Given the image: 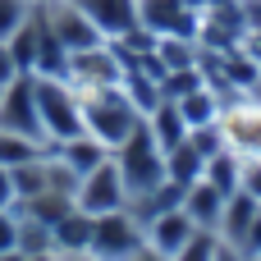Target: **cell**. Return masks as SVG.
I'll return each mask as SVG.
<instances>
[{"instance_id":"cell-1","label":"cell","mask_w":261,"mask_h":261,"mask_svg":"<svg viewBox=\"0 0 261 261\" xmlns=\"http://www.w3.org/2000/svg\"><path fill=\"white\" fill-rule=\"evenodd\" d=\"M78 96H83V133H92L106 151H115L142 124V110L128 101L124 87H96V92H78Z\"/></svg>"},{"instance_id":"cell-2","label":"cell","mask_w":261,"mask_h":261,"mask_svg":"<svg viewBox=\"0 0 261 261\" xmlns=\"http://www.w3.org/2000/svg\"><path fill=\"white\" fill-rule=\"evenodd\" d=\"M115 156V165H119V174H124V188H128V202L133 197H142V193H156L161 184H165V151L156 147V138H151V128H147V119L110 151Z\"/></svg>"},{"instance_id":"cell-3","label":"cell","mask_w":261,"mask_h":261,"mask_svg":"<svg viewBox=\"0 0 261 261\" xmlns=\"http://www.w3.org/2000/svg\"><path fill=\"white\" fill-rule=\"evenodd\" d=\"M32 92H37V115H41V133L46 142H64L83 133V96L69 78H41L32 73Z\"/></svg>"},{"instance_id":"cell-4","label":"cell","mask_w":261,"mask_h":261,"mask_svg":"<svg viewBox=\"0 0 261 261\" xmlns=\"http://www.w3.org/2000/svg\"><path fill=\"white\" fill-rule=\"evenodd\" d=\"M138 248H147V234H142V220L128 206L92 216V243H87V252L96 261H128Z\"/></svg>"},{"instance_id":"cell-5","label":"cell","mask_w":261,"mask_h":261,"mask_svg":"<svg viewBox=\"0 0 261 261\" xmlns=\"http://www.w3.org/2000/svg\"><path fill=\"white\" fill-rule=\"evenodd\" d=\"M220 138H225V147L239 156V161H257L261 156V106L252 96H243V92H234V101H225L220 106Z\"/></svg>"},{"instance_id":"cell-6","label":"cell","mask_w":261,"mask_h":261,"mask_svg":"<svg viewBox=\"0 0 261 261\" xmlns=\"http://www.w3.org/2000/svg\"><path fill=\"white\" fill-rule=\"evenodd\" d=\"M73 206H78V211H87V216H106V211H124V206H128V188H124V174H119L115 156H110V161H101L92 174H83V179H78Z\"/></svg>"},{"instance_id":"cell-7","label":"cell","mask_w":261,"mask_h":261,"mask_svg":"<svg viewBox=\"0 0 261 261\" xmlns=\"http://www.w3.org/2000/svg\"><path fill=\"white\" fill-rule=\"evenodd\" d=\"M0 133H18V138L46 142V133H41V115H37L32 73H18L14 83L0 87Z\"/></svg>"},{"instance_id":"cell-8","label":"cell","mask_w":261,"mask_h":261,"mask_svg":"<svg viewBox=\"0 0 261 261\" xmlns=\"http://www.w3.org/2000/svg\"><path fill=\"white\" fill-rule=\"evenodd\" d=\"M138 28H147L151 37H193L197 9L188 0H138Z\"/></svg>"},{"instance_id":"cell-9","label":"cell","mask_w":261,"mask_h":261,"mask_svg":"<svg viewBox=\"0 0 261 261\" xmlns=\"http://www.w3.org/2000/svg\"><path fill=\"white\" fill-rule=\"evenodd\" d=\"M142 234H147V248L151 252H161V257H174L193 234H197V225L184 216V206H170V211H161V216H151L147 225H142Z\"/></svg>"},{"instance_id":"cell-10","label":"cell","mask_w":261,"mask_h":261,"mask_svg":"<svg viewBox=\"0 0 261 261\" xmlns=\"http://www.w3.org/2000/svg\"><path fill=\"white\" fill-rule=\"evenodd\" d=\"M73 5L101 28L106 41H115V37L138 28V0H73Z\"/></svg>"},{"instance_id":"cell-11","label":"cell","mask_w":261,"mask_h":261,"mask_svg":"<svg viewBox=\"0 0 261 261\" xmlns=\"http://www.w3.org/2000/svg\"><path fill=\"white\" fill-rule=\"evenodd\" d=\"M179 206H184V216H188L197 229H211V234H216V229H220V211H225V193L211 188L206 179H197V184L184 188V202H179Z\"/></svg>"},{"instance_id":"cell-12","label":"cell","mask_w":261,"mask_h":261,"mask_svg":"<svg viewBox=\"0 0 261 261\" xmlns=\"http://www.w3.org/2000/svg\"><path fill=\"white\" fill-rule=\"evenodd\" d=\"M261 211L257 197H248L243 188L239 193H229L225 197V211H220V243H229V248H243V234H248V225H252V216Z\"/></svg>"},{"instance_id":"cell-13","label":"cell","mask_w":261,"mask_h":261,"mask_svg":"<svg viewBox=\"0 0 261 261\" xmlns=\"http://www.w3.org/2000/svg\"><path fill=\"white\" fill-rule=\"evenodd\" d=\"M50 243H55L60 257H64V252H87V243H92V216L73 206L69 216H60V220L50 225Z\"/></svg>"},{"instance_id":"cell-14","label":"cell","mask_w":261,"mask_h":261,"mask_svg":"<svg viewBox=\"0 0 261 261\" xmlns=\"http://www.w3.org/2000/svg\"><path fill=\"white\" fill-rule=\"evenodd\" d=\"M174 106H179V115H184L188 128H202V124H216V119H220V106H225V101H216V87L202 83V87L184 92Z\"/></svg>"},{"instance_id":"cell-15","label":"cell","mask_w":261,"mask_h":261,"mask_svg":"<svg viewBox=\"0 0 261 261\" xmlns=\"http://www.w3.org/2000/svg\"><path fill=\"white\" fill-rule=\"evenodd\" d=\"M202 170H206V156L184 138L179 147H170L165 151V179L170 184H179V188H188V184H197L202 179Z\"/></svg>"},{"instance_id":"cell-16","label":"cell","mask_w":261,"mask_h":261,"mask_svg":"<svg viewBox=\"0 0 261 261\" xmlns=\"http://www.w3.org/2000/svg\"><path fill=\"white\" fill-rule=\"evenodd\" d=\"M147 128H151V138H156L161 151H170V147H179V142L188 138V124H184V115H179L174 101H161V106L147 115Z\"/></svg>"},{"instance_id":"cell-17","label":"cell","mask_w":261,"mask_h":261,"mask_svg":"<svg viewBox=\"0 0 261 261\" xmlns=\"http://www.w3.org/2000/svg\"><path fill=\"white\" fill-rule=\"evenodd\" d=\"M239 174H243V161H239L229 147H225V151H216V156L206 161V170H202V179H206L211 188H220L225 197H229V193H239Z\"/></svg>"},{"instance_id":"cell-18","label":"cell","mask_w":261,"mask_h":261,"mask_svg":"<svg viewBox=\"0 0 261 261\" xmlns=\"http://www.w3.org/2000/svg\"><path fill=\"white\" fill-rule=\"evenodd\" d=\"M216 252H220V234H211V229H197L179 252L170 261H216Z\"/></svg>"},{"instance_id":"cell-19","label":"cell","mask_w":261,"mask_h":261,"mask_svg":"<svg viewBox=\"0 0 261 261\" xmlns=\"http://www.w3.org/2000/svg\"><path fill=\"white\" fill-rule=\"evenodd\" d=\"M37 0H0V41H9L28 18H32Z\"/></svg>"},{"instance_id":"cell-20","label":"cell","mask_w":261,"mask_h":261,"mask_svg":"<svg viewBox=\"0 0 261 261\" xmlns=\"http://www.w3.org/2000/svg\"><path fill=\"white\" fill-rule=\"evenodd\" d=\"M0 252H18V216L0 211Z\"/></svg>"},{"instance_id":"cell-21","label":"cell","mask_w":261,"mask_h":261,"mask_svg":"<svg viewBox=\"0 0 261 261\" xmlns=\"http://www.w3.org/2000/svg\"><path fill=\"white\" fill-rule=\"evenodd\" d=\"M239 188H243L248 197H257V202H261V156H257V161H243V174H239Z\"/></svg>"},{"instance_id":"cell-22","label":"cell","mask_w":261,"mask_h":261,"mask_svg":"<svg viewBox=\"0 0 261 261\" xmlns=\"http://www.w3.org/2000/svg\"><path fill=\"white\" fill-rule=\"evenodd\" d=\"M239 252H248V257H261V211L252 216V225H248V234H243V248Z\"/></svg>"},{"instance_id":"cell-23","label":"cell","mask_w":261,"mask_h":261,"mask_svg":"<svg viewBox=\"0 0 261 261\" xmlns=\"http://www.w3.org/2000/svg\"><path fill=\"white\" fill-rule=\"evenodd\" d=\"M14 78H18V64H14V55H9V41H0V87L14 83Z\"/></svg>"},{"instance_id":"cell-24","label":"cell","mask_w":261,"mask_h":261,"mask_svg":"<svg viewBox=\"0 0 261 261\" xmlns=\"http://www.w3.org/2000/svg\"><path fill=\"white\" fill-rule=\"evenodd\" d=\"M18 197H14V179H9V170L0 165V211H9Z\"/></svg>"},{"instance_id":"cell-25","label":"cell","mask_w":261,"mask_h":261,"mask_svg":"<svg viewBox=\"0 0 261 261\" xmlns=\"http://www.w3.org/2000/svg\"><path fill=\"white\" fill-rule=\"evenodd\" d=\"M128 261H170V257H161V252H151V248H138Z\"/></svg>"},{"instance_id":"cell-26","label":"cell","mask_w":261,"mask_h":261,"mask_svg":"<svg viewBox=\"0 0 261 261\" xmlns=\"http://www.w3.org/2000/svg\"><path fill=\"white\" fill-rule=\"evenodd\" d=\"M243 96H252V101H257V106H261V69H257V78L248 83V92H243Z\"/></svg>"},{"instance_id":"cell-27","label":"cell","mask_w":261,"mask_h":261,"mask_svg":"<svg viewBox=\"0 0 261 261\" xmlns=\"http://www.w3.org/2000/svg\"><path fill=\"white\" fill-rule=\"evenodd\" d=\"M23 261H60V252H32V257H23Z\"/></svg>"},{"instance_id":"cell-28","label":"cell","mask_w":261,"mask_h":261,"mask_svg":"<svg viewBox=\"0 0 261 261\" xmlns=\"http://www.w3.org/2000/svg\"><path fill=\"white\" fill-rule=\"evenodd\" d=\"M60 261H96V257H92V252H64Z\"/></svg>"},{"instance_id":"cell-29","label":"cell","mask_w":261,"mask_h":261,"mask_svg":"<svg viewBox=\"0 0 261 261\" xmlns=\"http://www.w3.org/2000/svg\"><path fill=\"white\" fill-rule=\"evenodd\" d=\"M0 261H23V252H0Z\"/></svg>"}]
</instances>
